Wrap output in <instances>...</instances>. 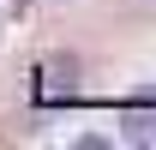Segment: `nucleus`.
<instances>
[{
    "label": "nucleus",
    "mask_w": 156,
    "mask_h": 150,
    "mask_svg": "<svg viewBox=\"0 0 156 150\" xmlns=\"http://www.w3.org/2000/svg\"><path fill=\"white\" fill-rule=\"evenodd\" d=\"M126 138L132 144H156V108H126Z\"/></svg>",
    "instance_id": "f257e3e1"
}]
</instances>
